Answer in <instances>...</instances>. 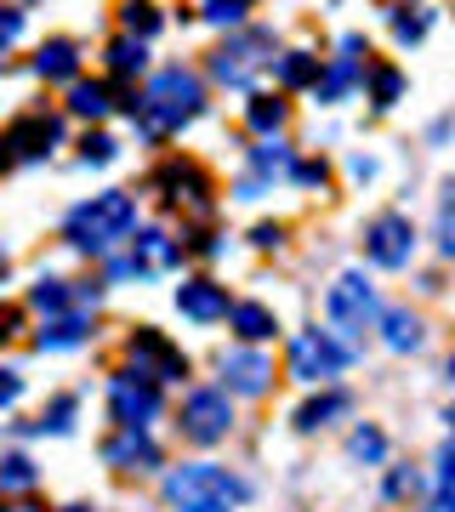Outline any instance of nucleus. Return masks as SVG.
Masks as SVG:
<instances>
[{
    "mask_svg": "<svg viewBox=\"0 0 455 512\" xmlns=\"http://www.w3.org/2000/svg\"><path fill=\"white\" fill-rule=\"evenodd\" d=\"M200 114H205V80H200L194 69H182V63L160 69V74L143 86V97L131 103V120H137V131H143L148 143L177 137V131L194 126Z\"/></svg>",
    "mask_w": 455,
    "mask_h": 512,
    "instance_id": "nucleus-1",
    "label": "nucleus"
},
{
    "mask_svg": "<svg viewBox=\"0 0 455 512\" xmlns=\"http://www.w3.org/2000/svg\"><path fill=\"white\" fill-rule=\"evenodd\" d=\"M131 228H137V200H131L126 188H103V194L80 200L69 217H63V239H69L80 256H109Z\"/></svg>",
    "mask_w": 455,
    "mask_h": 512,
    "instance_id": "nucleus-2",
    "label": "nucleus"
},
{
    "mask_svg": "<svg viewBox=\"0 0 455 512\" xmlns=\"http://www.w3.org/2000/svg\"><path fill=\"white\" fill-rule=\"evenodd\" d=\"M251 495V484L217 461H182L165 473V501L177 512H234Z\"/></svg>",
    "mask_w": 455,
    "mask_h": 512,
    "instance_id": "nucleus-3",
    "label": "nucleus"
},
{
    "mask_svg": "<svg viewBox=\"0 0 455 512\" xmlns=\"http://www.w3.org/2000/svg\"><path fill=\"white\" fill-rule=\"evenodd\" d=\"M268 63H273V29H228V40L211 52V80L251 86Z\"/></svg>",
    "mask_w": 455,
    "mask_h": 512,
    "instance_id": "nucleus-4",
    "label": "nucleus"
},
{
    "mask_svg": "<svg viewBox=\"0 0 455 512\" xmlns=\"http://www.w3.org/2000/svg\"><path fill=\"white\" fill-rule=\"evenodd\" d=\"M325 313H330V336L347 342V348H359L364 330L376 325V291H370V279L342 274L336 285H330V296H325Z\"/></svg>",
    "mask_w": 455,
    "mask_h": 512,
    "instance_id": "nucleus-5",
    "label": "nucleus"
},
{
    "mask_svg": "<svg viewBox=\"0 0 455 512\" xmlns=\"http://www.w3.org/2000/svg\"><path fill=\"white\" fill-rule=\"evenodd\" d=\"M347 365H353V348L336 342L330 330H302V336L291 342V376H296V382H308V387L336 382Z\"/></svg>",
    "mask_w": 455,
    "mask_h": 512,
    "instance_id": "nucleus-6",
    "label": "nucleus"
},
{
    "mask_svg": "<svg viewBox=\"0 0 455 512\" xmlns=\"http://www.w3.org/2000/svg\"><path fill=\"white\" fill-rule=\"evenodd\" d=\"M416 222L404 217V211H382V217L364 222V256L376 262V268H387V274H399V268H410V256H416Z\"/></svg>",
    "mask_w": 455,
    "mask_h": 512,
    "instance_id": "nucleus-7",
    "label": "nucleus"
},
{
    "mask_svg": "<svg viewBox=\"0 0 455 512\" xmlns=\"http://www.w3.org/2000/svg\"><path fill=\"white\" fill-rule=\"evenodd\" d=\"M160 382H148L143 370H120L109 382V416L120 421V433H148V421L160 416Z\"/></svg>",
    "mask_w": 455,
    "mask_h": 512,
    "instance_id": "nucleus-8",
    "label": "nucleus"
},
{
    "mask_svg": "<svg viewBox=\"0 0 455 512\" xmlns=\"http://www.w3.org/2000/svg\"><path fill=\"white\" fill-rule=\"evenodd\" d=\"M182 439L188 444H222L234 433V404L222 387H194L188 399H182Z\"/></svg>",
    "mask_w": 455,
    "mask_h": 512,
    "instance_id": "nucleus-9",
    "label": "nucleus"
},
{
    "mask_svg": "<svg viewBox=\"0 0 455 512\" xmlns=\"http://www.w3.org/2000/svg\"><path fill=\"white\" fill-rule=\"evenodd\" d=\"M126 353H131V370H143L148 382H182V376H188V359H182L154 325H137V336L126 342Z\"/></svg>",
    "mask_w": 455,
    "mask_h": 512,
    "instance_id": "nucleus-10",
    "label": "nucleus"
},
{
    "mask_svg": "<svg viewBox=\"0 0 455 512\" xmlns=\"http://www.w3.org/2000/svg\"><path fill=\"white\" fill-rule=\"evenodd\" d=\"M6 137V148H12V160H46L57 143H63V114H23V120H12V126L0 131Z\"/></svg>",
    "mask_w": 455,
    "mask_h": 512,
    "instance_id": "nucleus-11",
    "label": "nucleus"
},
{
    "mask_svg": "<svg viewBox=\"0 0 455 512\" xmlns=\"http://www.w3.org/2000/svg\"><path fill=\"white\" fill-rule=\"evenodd\" d=\"M154 188H160L171 205H194V211H211V177H205L200 160H165L154 171Z\"/></svg>",
    "mask_w": 455,
    "mask_h": 512,
    "instance_id": "nucleus-12",
    "label": "nucleus"
},
{
    "mask_svg": "<svg viewBox=\"0 0 455 512\" xmlns=\"http://www.w3.org/2000/svg\"><path fill=\"white\" fill-rule=\"evenodd\" d=\"M228 285H217V279H182L177 285V313L182 319H194V325H217V319H228Z\"/></svg>",
    "mask_w": 455,
    "mask_h": 512,
    "instance_id": "nucleus-13",
    "label": "nucleus"
},
{
    "mask_svg": "<svg viewBox=\"0 0 455 512\" xmlns=\"http://www.w3.org/2000/svg\"><path fill=\"white\" fill-rule=\"evenodd\" d=\"M268 382H273V365L256 348H228L222 353V393L256 399V393H268Z\"/></svg>",
    "mask_w": 455,
    "mask_h": 512,
    "instance_id": "nucleus-14",
    "label": "nucleus"
},
{
    "mask_svg": "<svg viewBox=\"0 0 455 512\" xmlns=\"http://www.w3.org/2000/svg\"><path fill=\"white\" fill-rule=\"evenodd\" d=\"M103 461L120 467V473H154V467H160V444L148 439V433H114V439L103 444Z\"/></svg>",
    "mask_w": 455,
    "mask_h": 512,
    "instance_id": "nucleus-15",
    "label": "nucleus"
},
{
    "mask_svg": "<svg viewBox=\"0 0 455 512\" xmlns=\"http://www.w3.org/2000/svg\"><path fill=\"white\" fill-rule=\"evenodd\" d=\"M182 251H188V245H182V239H171L165 228H143V234H137V251H131V262H137V274L148 279V274H165V268H177Z\"/></svg>",
    "mask_w": 455,
    "mask_h": 512,
    "instance_id": "nucleus-16",
    "label": "nucleus"
},
{
    "mask_svg": "<svg viewBox=\"0 0 455 512\" xmlns=\"http://www.w3.org/2000/svg\"><path fill=\"white\" fill-rule=\"evenodd\" d=\"M35 74L46 80V86H57V80H80V46H74L69 35L46 40L35 52Z\"/></svg>",
    "mask_w": 455,
    "mask_h": 512,
    "instance_id": "nucleus-17",
    "label": "nucleus"
},
{
    "mask_svg": "<svg viewBox=\"0 0 455 512\" xmlns=\"http://www.w3.org/2000/svg\"><path fill=\"white\" fill-rule=\"evenodd\" d=\"M347 410H353V393H342V387L313 393V399L296 410V433H319V427H330V421H342Z\"/></svg>",
    "mask_w": 455,
    "mask_h": 512,
    "instance_id": "nucleus-18",
    "label": "nucleus"
},
{
    "mask_svg": "<svg viewBox=\"0 0 455 512\" xmlns=\"http://www.w3.org/2000/svg\"><path fill=\"white\" fill-rule=\"evenodd\" d=\"M376 319H382V336L393 353H416L421 342H427V330H421V313L410 308H376Z\"/></svg>",
    "mask_w": 455,
    "mask_h": 512,
    "instance_id": "nucleus-19",
    "label": "nucleus"
},
{
    "mask_svg": "<svg viewBox=\"0 0 455 512\" xmlns=\"http://www.w3.org/2000/svg\"><path fill=\"white\" fill-rule=\"evenodd\" d=\"M359 57H330L325 69L313 74V92H319V103H342L353 86H359Z\"/></svg>",
    "mask_w": 455,
    "mask_h": 512,
    "instance_id": "nucleus-20",
    "label": "nucleus"
},
{
    "mask_svg": "<svg viewBox=\"0 0 455 512\" xmlns=\"http://www.w3.org/2000/svg\"><path fill=\"white\" fill-rule=\"evenodd\" d=\"M86 336H91V319H86V313H57L52 325L35 336V348H40V353H63V348H80Z\"/></svg>",
    "mask_w": 455,
    "mask_h": 512,
    "instance_id": "nucleus-21",
    "label": "nucleus"
},
{
    "mask_svg": "<svg viewBox=\"0 0 455 512\" xmlns=\"http://www.w3.org/2000/svg\"><path fill=\"white\" fill-rule=\"evenodd\" d=\"M285 120H291V103H285V97L256 92L251 103H245V126H251L256 137H279V131H285Z\"/></svg>",
    "mask_w": 455,
    "mask_h": 512,
    "instance_id": "nucleus-22",
    "label": "nucleus"
},
{
    "mask_svg": "<svg viewBox=\"0 0 455 512\" xmlns=\"http://www.w3.org/2000/svg\"><path fill=\"white\" fill-rule=\"evenodd\" d=\"M359 80H370V109H382V114L404 97V69L399 63H370Z\"/></svg>",
    "mask_w": 455,
    "mask_h": 512,
    "instance_id": "nucleus-23",
    "label": "nucleus"
},
{
    "mask_svg": "<svg viewBox=\"0 0 455 512\" xmlns=\"http://www.w3.org/2000/svg\"><path fill=\"white\" fill-rule=\"evenodd\" d=\"M109 109H114V92L103 86V80H69V114H80V120H103Z\"/></svg>",
    "mask_w": 455,
    "mask_h": 512,
    "instance_id": "nucleus-24",
    "label": "nucleus"
},
{
    "mask_svg": "<svg viewBox=\"0 0 455 512\" xmlns=\"http://www.w3.org/2000/svg\"><path fill=\"white\" fill-rule=\"evenodd\" d=\"M228 319H234L239 342H268L273 330H279L273 308H262V302H234V308H228Z\"/></svg>",
    "mask_w": 455,
    "mask_h": 512,
    "instance_id": "nucleus-25",
    "label": "nucleus"
},
{
    "mask_svg": "<svg viewBox=\"0 0 455 512\" xmlns=\"http://www.w3.org/2000/svg\"><path fill=\"white\" fill-rule=\"evenodd\" d=\"M103 63H109L114 80H137V74L148 69V46H143V40H131V35H120V40H109Z\"/></svg>",
    "mask_w": 455,
    "mask_h": 512,
    "instance_id": "nucleus-26",
    "label": "nucleus"
},
{
    "mask_svg": "<svg viewBox=\"0 0 455 512\" xmlns=\"http://www.w3.org/2000/svg\"><path fill=\"white\" fill-rule=\"evenodd\" d=\"M251 165H256V183H262V177H291L296 148L285 143V137H262V148H251Z\"/></svg>",
    "mask_w": 455,
    "mask_h": 512,
    "instance_id": "nucleus-27",
    "label": "nucleus"
},
{
    "mask_svg": "<svg viewBox=\"0 0 455 512\" xmlns=\"http://www.w3.org/2000/svg\"><path fill=\"white\" fill-rule=\"evenodd\" d=\"M120 23H126V35L143 40V46L165 29V18H160V6H154V0H126V6H120Z\"/></svg>",
    "mask_w": 455,
    "mask_h": 512,
    "instance_id": "nucleus-28",
    "label": "nucleus"
},
{
    "mask_svg": "<svg viewBox=\"0 0 455 512\" xmlns=\"http://www.w3.org/2000/svg\"><path fill=\"white\" fill-rule=\"evenodd\" d=\"M273 74H279L285 92H302V86H313V74H319V57L313 52H285V57H273Z\"/></svg>",
    "mask_w": 455,
    "mask_h": 512,
    "instance_id": "nucleus-29",
    "label": "nucleus"
},
{
    "mask_svg": "<svg viewBox=\"0 0 455 512\" xmlns=\"http://www.w3.org/2000/svg\"><path fill=\"white\" fill-rule=\"evenodd\" d=\"M35 461L29 456H18V450H12V456H0V495H23V490H35Z\"/></svg>",
    "mask_w": 455,
    "mask_h": 512,
    "instance_id": "nucleus-30",
    "label": "nucleus"
},
{
    "mask_svg": "<svg viewBox=\"0 0 455 512\" xmlns=\"http://www.w3.org/2000/svg\"><path fill=\"white\" fill-rule=\"evenodd\" d=\"M427 29H433V12H427V6H399V12H393V40H399V46L427 40Z\"/></svg>",
    "mask_w": 455,
    "mask_h": 512,
    "instance_id": "nucleus-31",
    "label": "nucleus"
},
{
    "mask_svg": "<svg viewBox=\"0 0 455 512\" xmlns=\"http://www.w3.org/2000/svg\"><path fill=\"white\" fill-rule=\"evenodd\" d=\"M29 302H35L40 313H52V319L57 313H74V291L63 285V279H40L35 291H29Z\"/></svg>",
    "mask_w": 455,
    "mask_h": 512,
    "instance_id": "nucleus-32",
    "label": "nucleus"
},
{
    "mask_svg": "<svg viewBox=\"0 0 455 512\" xmlns=\"http://www.w3.org/2000/svg\"><path fill=\"white\" fill-rule=\"evenodd\" d=\"M74 410H80V399H74V393H63V399H52V410H46V416H40L29 433H69V427H74Z\"/></svg>",
    "mask_w": 455,
    "mask_h": 512,
    "instance_id": "nucleus-33",
    "label": "nucleus"
},
{
    "mask_svg": "<svg viewBox=\"0 0 455 512\" xmlns=\"http://www.w3.org/2000/svg\"><path fill=\"white\" fill-rule=\"evenodd\" d=\"M347 450H353L359 461H370V467H376V461H387V433H382V427H359V433L347 439Z\"/></svg>",
    "mask_w": 455,
    "mask_h": 512,
    "instance_id": "nucleus-34",
    "label": "nucleus"
},
{
    "mask_svg": "<svg viewBox=\"0 0 455 512\" xmlns=\"http://www.w3.org/2000/svg\"><path fill=\"white\" fill-rule=\"evenodd\" d=\"M200 18L217 23V29H245V6H239V0H205Z\"/></svg>",
    "mask_w": 455,
    "mask_h": 512,
    "instance_id": "nucleus-35",
    "label": "nucleus"
},
{
    "mask_svg": "<svg viewBox=\"0 0 455 512\" xmlns=\"http://www.w3.org/2000/svg\"><path fill=\"white\" fill-rule=\"evenodd\" d=\"M114 154H120V143H114L109 131H86V143H80V160L86 165H109Z\"/></svg>",
    "mask_w": 455,
    "mask_h": 512,
    "instance_id": "nucleus-36",
    "label": "nucleus"
},
{
    "mask_svg": "<svg viewBox=\"0 0 455 512\" xmlns=\"http://www.w3.org/2000/svg\"><path fill=\"white\" fill-rule=\"evenodd\" d=\"M433 512H450V444L433 461Z\"/></svg>",
    "mask_w": 455,
    "mask_h": 512,
    "instance_id": "nucleus-37",
    "label": "nucleus"
},
{
    "mask_svg": "<svg viewBox=\"0 0 455 512\" xmlns=\"http://www.w3.org/2000/svg\"><path fill=\"white\" fill-rule=\"evenodd\" d=\"M23 23H29V18H23L18 6H0V57H6V52L23 40Z\"/></svg>",
    "mask_w": 455,
    "mask_h": 512,
    "instance_id": "nucleus-38",
    "label": "nucleus"
},
{
    "mask_svg": "<svg viewBox=\"0 0 455 512\" xmlns=\"http://www.w3.org/2000/svg\"><path fill=\"white\" fill-rule=\"evenodd\" d=\"M291 177H296V183H308V188H325L330 183V165L325 160H296Z\"/></svg>",
    "mask_w": 455,
    "mask_h": 512,
    "instance_id": "nucleus-39",
    "label": "nucleus"
},
{
    "mask_svg": "<svg viewBox=\"0 0 455 512\" xmlns=\"http://www.w3.org/2000/svg\"><path fill=\"white\" fill-rule=\"evenodd\" d=\"M433 239H438V256H450V251H455V239H450V188H444V200H438V222H433Z\"/></svg>",
    "mask_w": 455,
    "mask_h": 512,
    "instance_id": "nucleus-40",
    "label": "nucleus"
},
{
    "mask_svg": "<svg viewBox=\"0 0 455 512\" xmlns=\"http://www.w3.org/2000/svg\"><path fill=\"white\" fill-rule=\"evenodd\" d=\"M251 245H262V251H279V245H285V228H279V222H256V228H251Z\"/></svg>",
    "mask_w": 455,
    "mask_h": 512,
    "instance_id": "nucleus-41",
    "label": "nucleus"
},
{
    "mask_svg": "<svg viewBox=\"0 0 455 512\" xmlns=\"http://www.w3.org/2000/svg\"><path fill=\"white\" fill-rule=\"evenodd\" d=\"M23 399V376L18 370H0V410H6V404H18Z\"/></svg>",
    "mask_w": 455,
    "mask_h": 512,
    "instance_id": "nucleus-42",
    "label": "nucleus"
},
{
    "mask_svg": "<svg viewBox=\"0 0 455 512\" xmlns=\"http://www.w3.org/2000/svg\"><path fill=\"white\" fill-rule=\"evenodd\" d=\"M416 490V473H393L387 478V501H399V495H410Z\"/></svg>",
    "mask_w": 455,
    "mask_h": 512,
    "instance_id": "nucleus-43",
    "label": "nucleus"
},
{
    "mask_svg": "<svg viewBox=\"0 0 455 512\" xmlns=\"http://www.w3.org/2000/svg\"><path fill=\"white\" fill-rule=\"evenodd\" d=\"M18 325H23L18 308H0V342H12V336H18Z\"/></svg>",
    "mask_w": 455,
    "mask_h": 512,
    "instance_id": "nucleus-44",
    "label": "nucleus"
},
{
    "mask_svg": "<svg viewBox=\"0 0 455 512\" xmlns=\"http://www.w3.org/2000/svg\"><path fill=\"white\" fill-rule=\"evenodd\" d=\"M12 165L18 160H12V148H6V137H0V171H12Z\"/></svg>",
    "mask_w": 455,
    "mask_h": 512,
    "instance_id": "nucleus-45",
    "label": "nucleus"
},
{
    "mask_svg": "<svg viewBox=\"0 0 455 512\" xmlns=\"http://www.w3.org/2000/svg\"><path fill=\"white\" fill-rule=\"evenodd\" d=\"M63 512H91V507H63Z\"/></svg>",
    "mask_w": 455,
    "mask_h": 512,
    "instance_id": "nucleus-46",
    "label": "nucleus"
},
{
    "mask_svg": "<svg viewBox=\"0 0 455 512\" xmlns=\"http://www.w3.org/2000/svg\"><path fill=\"white\" fill-rule=\"evenodd\" d=\"M239 6H251V0H239Z\"/></svg>",
    "mask_w": 455,
    "mask_h": 512,
    "instance_id": "nucleus-47",
    "label": "nucleus"
}]
</instances>
